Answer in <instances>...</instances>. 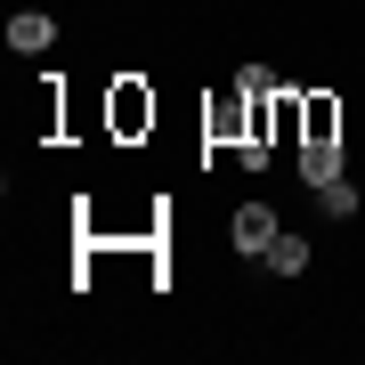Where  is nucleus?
Masks as SVG:
<instances>
[{"label":"nucleus","mask_w":365,"mask_h":365,"mask_svg":"<svg viewBox=\"0 0 365 365\" xmlns=\"http://www.w3.org/2000/svg\"><path fill=\"white\" fill-rule=\"evenodd\" d=\"M276 235H284V227H276V211H268V203H244V211H235V252H244V260H260Z\"/></svg>","instance_id":"nucleus-1"},{"label":"nucleus","mask_w":365,"mask_h":365,"mask_svg":"<svg viewBox=\"0 0 365 365\" xmlns=\"http://www.w3.org/2000/svg\"><path fill=\"white\" fill-rule=\"evenodd\" d=\"M300 179H309V187H333L341 179V138H309V146H300Z\"/></svg>","instance_id":"nucleus-2"},{"label":"nucleus","mask_w":365,"mask_h":365,"mask_svg":"<svg viewBox=\"0 0 365 365\" xmlns=\"http://www.w3.org/2000/svg\"><path fill=\"white\" fill-rule=\"evenodd\" d=\"M260 268H268V276H309V235H292V227H284V235L260 252Z\"/></svg>","instance_id":"nucleus-3"},{"label":"nucleus","mask_w":365,"mask_h":365,"mask_svg":"<svg viewBox=\"0 0 365 365\" xmlns=\"http://www.w3.org/2000/svg\"><path fill=\"white\" fill-rule=\"evenodd\" d=\"M49 41H57V16H41V9L9 16V49H49Z\"/></svg>","instance_id":"nucleus-4"},{"label":"nucleus","mask_w":365,"mask_h":365,"mask_svg":"<svg viewBox=\"0 0 365 365\" xmlns=\"http://www.w3.org/2000/svg\"><path fill=\"white\" fill-rule=\"evenodd\" d=\"M317 211H325V220H357V187H349V170H341L333 187H317Z\"/></svg>","instance_id":"nucleus-5"},{"label":"nucleus","mask_w":365,"mask_h":365,"mask_svg":"<svg viewBox=\"0 0 365 365\" xmlns=\"http://www.w3.org/2000/svg\"><path fill=\"white\" fill-rule=\"evenodd\" d=\"M146 114H155V106H146L138 90H122V98H114V130H138V122H146Z\"/></svg>","instance_id":"nucleus-6"},{"label":"nucleus","mask_w":365,"mask_h":365,"mask_svg":"<svg viewBox=\"0 0 365 365\" xmlns=\"http://www.w3.org/2000/svg\"><path fill=\"white\" fill-rule=\"evenodd\" d=\"M235 90H244V98H276V73H268V66H244V73H235Z\"/></svg>","instance_id":"nucleus-7"}]
</instances>
